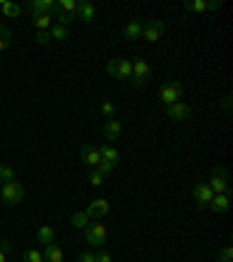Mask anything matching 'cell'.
<instances>
[{
  "label": "cell",
  "instance_id": "cell-1",
  "mask_svg": "<svg viewBox=\"0 0 233 262\" xmlns=\"http://www.w3.org/2000/svg\"><path fill=\"white\" fill-rule=\"evenodd\" d=\"M208 185H210V190L215 194H231V176H228L226 166H222V164L212 166Z\"/></svg>",
  "mask_w": 233,
  "mask_h": 262
},
{
  "label": "cell",
  "instance_id": "cell-2",
  "mask_svg": "<svg viewBox=\"0 0 233 262\" xmlns=\"http://www.w3.org/2000/svg\"><path fill=\"white\" fill-rule=\"evenodd\" d=\"M182 92H185V87H182V82H179V80L163 82L161 89H159V103H163V105L177 103L179 96H182Z\"/></svg>",
  "mask_w": 233,
  "mask_h": 262
},
{
  "label": "cell",
  "instance_id": "cell-3",
  "mask_svg": "<svg viewBox=\"0 0 233 262\" xmlns=\"http://www.w3.org/2000/svg\"><path fill=\"white\" fill-rule=\"evenodd\" d=\"M84 239L91 248H103L105 241H108V227L100 223H89L84 227Z\"/></svg>",
  "mask_w": 233,
  "mask_h": 262
},
{
  "label": "cell",
  "instance_id": "cell-4",
  "mask_svg": "<svg viewBox=\"0 0 233 262\" xmlns=\"http://www.w3.org/2000/svg\"><path fill=\"white\" fill-rule=\"evenodd\" d=\"M108 73L114 77V80H128L131 82L133 61H128V59H110L108 61Z\"/></svg>",
  "mask_w": 233,
  "mask_h": 262
},
{
  "label": "cell",
  "instance_id": "cell-5",
  "mask_svg": "<svg viewBox=\"0 0 233 262\" xmlns=\"http://www.w3.org/2000/svg\"><path fill=\"white\" fill-rule=\"evenodd\" d=\"M0 199H3V204H7V206H16V204L23 199V185L16 183V180L5 183L3 190H0Z\"/></svg>",
  "mask_w": 233,
  "mask_h": 262
},
{
  "label": "cell",
  "instance_id": "cell-6",
  "mask_svg": "<svg viewBox=\"0 0 233 262\" xmlns=\"http://www.w3.org/2000/svg\"><path fill=\"white\" fill-rule=\"evenodd\" d=\"M194 202H196V206L201 208V211H208L210 208V202H212V196H215V192L210 190V185L208 183H196L194 185Z\"/></svg>",
  "mask_w": 233,
  "mask_h": 262
},
{
  "label": "cell",
  "instance_id": "cell-7",
  "mask_svg": "<svg viewBox=\"0 0 233 262\" xmlns=\"http://www.w3.org/2000/svg\"><path fill=\"white\" fill-rule=\"evenodd\" d=\"M149 75H152V68H149V63H147L145 59L133 61V73H131V84H133V87L145 84V82L149 80Z\"/></svg>",
  "mask_w": 233,
  "mask_h": 262
},
{
  "label": "cell",
  "instance_id": "cell-8",
  "mask_svg": "<svg viewBox=\"0 0 233 262\" xmlns=\"http://www.w3.org/2000/svg\"><path fill=\"white\" fill-rule=\"evenodd\" d=\"M163 33H166V24L159 21V19H152V21L145 24V31H142V38L147 42H157L159 38H163Z\"/></svg>",
  "mask_w": 233,
  "mask_h": 262
},
{
  "label": "cell",
  "instance_id": "cell-9",
  "mask_svg": "<svg viewBox=\"0 0 233 262\" xmlns=\"http://www.w3.org/2000/svg\"><path fill=\"white\" fill-rule=\"evenodd\" d=\"M166 115H168L170 120L175 122H185L191 117V108L187 103H182V101H177V103H170L166 105Z\"/></svg>",
  "mask_w": 233,
  "mask_h": 262
},
{
  "label": "cell",
  "instance_id": "cell-10",
  "mask_svg": "<svg viewBox=\"0 0 233 262\" xmlns=\"http://www.w3.org/2000/svg\"><path fill=\"white\" fill-rule=\"evenodd\" d=\"M75 19L84 24H91L96 19V5L89 3V0H77V12H75Z\"/></svg>",
  "mask_w": 233,
  "mask_h": 262
},
{
  "label": "cell",
  "instance_id": "cell-11",
  "mask_svg": "<svg viewBox=\"0 0 233 262\" xmlns=\"http://www.w3.org/2000/svg\"><path fill=\"white\" fill-rule=\"evenodd\" d=\"M108 211H110V202H108V199H93V202L84 208V213L89 215V220L103 218V215H108Z\"/></svg>",
  "mask_w": 233,
  "mask_h": 262
},
{
  "label": "cell",
  "instance_id": "cell-12",
  "mask_svg": "<svg viewBox=\"0 0 233 262\" xmlns=\"http://www.w3.org/2000/svg\"><path fill=\"white\" fill-rule=\"evenodd\" d=\"M80 157H82V162L87 164L89 169H96L98 164H100V150H98V147H93V145H82V150H80Z\"/></svg>",
  "mask_w": 233,
  "mask_h": 262
},
{
  "label": "cell",
  "instance_id": "cell-13",
  "mask_svg": "<svg viewBox=\"0 0 233 262\" xmlns=\"http://www.w3.org/2000/svg\"><path fill=\"white\" fill-rule=\"evenodd\" d=\"M56 7L54 0H28L26 3V10L31 12L33 16L35 14H51Z\"/></svg>",
  "mask_w": 233,
  "mask_h": 262
},
{
  "label": "cell",
  "instance_id": "cell-14",
  "mask_svg": "<svg viewBox=\"0 0 233 262\" xmlns=\"http://www.w3.org/2000/svg\"><path fill=\"white\" fill-rule=\"evenodd\" d=\"M142 31H145V24H142L140 19H131V21L124 26V38L126 40H140Z\"/></svg>",
  "mask_w": 233,
  "mask_h": 262
},
{
  "label": "cell",
  "instance_id": "cell-15",
  "mask_svg": "<svg viewBox=\"0 0 233 262\" xmlns=\"http://www.w3.org/2000/svg\"><path fill=\"white\" fill-rule=\"evenodd\" d=\"M121 131H124V124H121L119 120H108L103 126V136L108 138V141H117V138L121 136Z\"/></svg>",
  "mask_w": 233,
  "mask_h": 262
},
{
  "label": "cell",
  "instance_id": "cell-16",
  "mask_svg": "<svg viewBox=\"0 0 233 262\" xmlns=\"http://www.w3.org/2000/svg\"><path fill=\"white\" fill-rule=\"evenodd\" d=\"M44 262H63V248L59 244H47L44 246V253H42Z\"/></svg>",
  "mask_w": 233,
  "mask_h": 262
},
{
  "label": "cell",
  "instance_id": "cell-17",
  "mask_svg": "<svg viewBox=\"0 0 233 262\" xmlns=\"http://www.w3.org/2000/svg\"><path fill=\"white\" fill-rule=\"evenodd\" d=\"M231 208V194H215L210 202V211L215 213H226Z\"/></svg>",
  "mask_w": 233,
  "mask_h": 262
},
{
  "label": "cell",
  "instance_id": "cell-18",
  "mask_svg": "<svg viewBox=\"0 0 233 262\" xmlns=\"http://www.w3.org/2000/svg\"><path fill=\"white\" fill-rule=\"evenodd\" d=\"M54 236H56V232H54V227L51 225H40L38 227V241L40 244H54Z\"/></svg>",
  "mask_w": 233,
  "mask_h": 262
},
{
  "label": "cell",
  "instance_id": "cell-19",
  "mask_svg": "<svg viewBox=\"0 0 233 262\" xmlns=\"http://www.w3.org/2000/svg\"><path fill=\"white\" fill-rule=\"evenodd\" d=\"M51 21H54V14H35L33 16V26L38 28V31H49Z\"/></svg>",
  "mask_w": 233,
  "mask_h": 262
},
{
  "label": "cell",
  "instance_id": "cell-20",
  "mask_svg": "<svg viewBox=\"0 0 233 262\" xmlns=\"http://www.w3.org/2000/svg\"><path fill=\"white\" fill-rule=\"evenodd\" d=\"M0 12L10 19H16V16L21 14V7L16 5V3H10V0H0Z\"/></svg>",
  "mask_w": 233,
  "mask_h": 262
},
{
  "label": "cell",
  "instance_id": "cell-21",
  "mask_svg": "<svg viewBox=\"0 0 233 262\" xmlns=\"http://www.w3.org/2000/svg\"><path fill=\"white\" fill-rule=\"evenodd\" d=\"M49 35H51V40H59V42H63V40L70 38V31L65 26H59V24H51V28H49Z\"/></svg>",
  "mask_w": 233,
  "mask_h": 262
},
{
  "label": "cell",
  "instance_id": "cell-22",
  "mask_svg": "<svg viewBox=\"0 0 233 262\" xmlns=\"http://www.w3.org/2000/svg\"><path fill=\"white\" fill-rule=\"evenodd\" d=\"M98 150H100V157H103L105 162H112V164L119 162V150H117V147L103 145V147H98Z\"/></svg>",
  "mask_w": 233,
  "mask_h": 262
},
{
  "label": "cell",
  "instance_id": "cell-23",
  "mask_svg": "<svg viewBox=\"0 0 233 262\" xmlns=\"http://www.w3.org/2000/svg\"><path fill=\"white\" fill-rule=\"evenodd\" d=\"M51 14H54V19H56V24H59V26H72V24H75V14H65V12H59L54 7V12H51Z\"/></svg>",
  "mask_w": 233,
  "mask_h": 262
},
{
  "label": "cell",
  "instance_id": "cell-24",
  "mask_svg": "<svg viewBox=\"0 0 233 262\" xmlns=\"http://www.w3.org/2000/svg\"><path fill=\"white\" fill-rule=\"evenodd\" d=\"M10 45H12V31L0 24V52H5Z\"/></svg>",
  "mask_w": 233,
  "mask_h": 262
},
{
  "label": "cell",
  "instance_id": "cell-25",
  "mask_svg": "<svg viewBox=\"0 0 233 262\" xmlns=\"http://www.w3.org/2000/svg\"><path fill=\"white\" fill-rule=\"evenodd\" d=\"M56 10L65 12V14H75L77 12V0H59V3H56Z\"/></svg>",
  "mask_w": 233,
  "mask_h": 262
},
{
  "label": "cell",
  "instance_id": "cell-26",
  "mask_svg": "<svg viewBox=\"0 0 233 262\" xmlns=\"http://www.w3.org/2000/svg\"><path fill=\"white\" fill-rule=\"evenodd\" d=\"M70 223L75 225V227H80V229H84L91 220H89V215L84 211H77V213H72V218H70Z\"/></svg>",
  "mask_w": 233,
  "mask_h": 262
},
{
  "label": "cell",
  "instance_id": "cell-27",
  "mask_svg": "<svg viewBox=\"0 0 233 262\" xmlns=\"http://www.w3.org/2000/svg\"><path fill=\"white\" fill-rule=\"evenodd\" d=\"M114 169H117V164H112V162H105V159H100V164H98L96 166V171L100 176H103V178H108V176H112L114 173Z\"/></svg>",
  "mask_w": 233,
  "mask_h": 262
},
{
  "label": "cell",
  "instance_id": "cell-28",
  "mask_svg": "<svg viewBox=\"0 0 233 262\" xmlns=\"http://www.w3.org/2000/svg\"><path fill=\"white\" fill-rule=\"evenodd\" d=\"M14 180V169L7 166V164H0V183L5 185V183H12Z\"/></svg>",
  "mask_w": 233,
  "mask_h": 262
},
{
  "label": "cell",
  "instance_id": "cell-29",
  "mask_svg": "<svg viewBox=\"0 0 233 262\" xmlns=\"http://www.w3.org/2000/svg\"><path fill=\"white\" fill-rule=\"evenodd\" d=\"M185 7L191 10V12H205L208 10V0H187Z\"/></svg>",
  "mask_w": 233,
  "mask_h": 262
},
{
  "label": "cell",
  "instance_id": "cell-30",
  "mask_svg": "<svg viewBox=\"0 0 233 262\" xmlns=\"http://www.w3.org/2000/svg\"><path fill=\"white\" fill-rule=\"evenodd\" d=\"M114 113H117V108H114L112 101H103V103H100V115H103V117L114 120Z\"/></svg>",
  "mask_w": 233,
  "mask_h": 262
},
{
  "label": "cell",
  "instance_id": "cell-31",
  "mask_svg": "<svg viewBox=\"0 0 233 262\" xmlns=\"http://www.w3.org/2000/svg\"><path fill=\"white\" fill-rule=\"evenodd\" d=\"M23 262H44L42 253L35 251V248H28V251H23Z\"/></svg>",
  "mask_w": 233,
  "mask_h": 262
},
{
  "label": "cell",
  "instance_id": "cell-32",
  "mask_svg": "<svg viewBox=\"0 0 233 262\" xmlns=\"http://www.w3.org/2000/svg\"><path fill=\"white\" fill-rule=\"evenodd\" d=\"M89 183H91L93 187H100V185H103V183H105V178H103V176H100V173H98L96 169H91V171H89Z\"/></svg>",
  "mask_w": 233,
  "mask_h": 262
},
{
  "label": "cell",
  "instance_id": "cell-33",
  "mask_svg": "<svg viewBox=\"0 0 233 262\" xmlns=\"http://www.w3.org/2000/svg\"><path fill=\"white\" fill-rule=\"evenodd\" d=\"M217 260L219 262H233V248H231V246H224L222 251H219Z\"/></svg>",
  "mask_w": 233,
  "mask_h": 262
},
{
  "label": "cell",
  "instance_id": "cell-34",
  "mask_svg": "<svg viewBox=\"0 0 233 262\" xmlns=\"http://www.w3.org/2000/svg\"><path fill=\"white\" fill-rule=\"evenodd\" d=\"M35 42H38V45H49V42H51V35H49V31H38V35H35Z\"/></svg>",
  "mask_w": 233,
  "mask_h": 262
},
{
  "label": "cell",
  "instance_id": "cell-35",
  "mask_svg": "<svg viewBox=\"0 0 233 262\" xmlns=\"http://www.w3.org/2000/svg\"><path fill=\"white\" fill-rule=\"evenodd\" d=\"M96 262H112V255H110L108 251H103V248H100V251L96 253Z\"/></svg>",
  "mask_w": 233,
  "mask_h": 262
},
{
  "label": "cell",
  "instance_id": "cell-36",
  "mask_svg": "<svg viewBox=\"0 0 233 262\" xmlns=\"http://www.w3.org/2000/svg\"><path fill=\"white\" fill-rule=\"evenodd\" d=\"M80 262H96V253H93V251H84L80 255Z\"/></svg>",
  "mask_w": 233,
  "mask_h": 262
},
{
  "label": "cell",
  "instance_id": "cell-37",
  "mask_svg": "<svg viewBox=\"0 0 233 262\" xmlns=\"http://www.w3.org/2000/svg\"><path fill=\"white\" fill-rule=\"evenodd\" d=\"M219 7H222V0H210V3H208V10H210V12L219 10Z\"/></svg>",
  "mask_w": 233,
  "mask_h": 262
},
{
  "label": "cell",
  "instance_id": "cell-38",
  "mask_svg": "<svg viewBox=\"0 0 233 262\" xmlns=\"http://www.w3.org/2000/svg\"><path fill=\"white\" fill-rule=\"evenodd\" d=\"M0 251H3V253H10L12 251V241H0Z\"/></svg>",
  "mask_w": 233,
  "mask_h": 262
},
{
  "label": "cell",
  "instance_id": "cell-39",
  "mask_svg": "<svg viewBox=\"0 0 233 262\" xmlns=\"http://www.w3.org/2000/svg\"><path fill=\"white\" fill-rule=\"evenodd\" d=\"M0 262H7V253L0 251Z\"/></svg>",
  "mask_w": 233,
  "mask_h": 262
},
{
  "label": "cell",
  "instance_id": "cell-40",
  "mask_svg": "<svg viewBox=\"0 0 233 262\" xmlns=\"http://www.w3.org/2000/svg\"><path fill=\"white\" fill-rule=\"evenodd\" d=\"M0 190H3V183H0Z\"/></svg>",
  "mask_w": 233,
  "mask_h": 262
}]
</instances>
